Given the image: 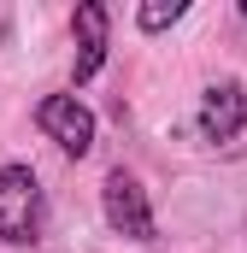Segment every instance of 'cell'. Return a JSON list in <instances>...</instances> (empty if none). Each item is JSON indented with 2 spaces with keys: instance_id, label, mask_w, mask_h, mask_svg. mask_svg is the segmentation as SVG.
<instances>
[{
  "instance_id": "3",
  "label": "cell",
  "mask_w": 247,
  "mask_h": 253,
  "mask_svg": "<svg viewBox=\"0 0 247 253\" xmlns=\"http://www.w3.org/2000/svg\"><path fill=\"white\" fill-rule=\"evenodd\" d=\"M36 124L47 129L65 153H77V159L94 147V112H88L77 94H47V100L36 106Z\"/></svg>"
},
{
  "instance_id": "2",
  "label": "cell",
  "mask_w": 247,
  "mask_h": 253,
  "mask_svg": "<svg viewBox=\"0 0 247 253\" xmlns=\"http://www.w3.org/2000/svg\"><path fill=\"white\" fill-rule=\"evenodd\" d=\"M100 200H106V224L118 230V236H129V242H147L153 236V212H147V194H141V183L129 177V171H106V183H100Z\"/></svg>"
},
{
  "instance_id": "4",
  "label": "cell",
  "mask_w": 247,
  "mask_h": 253,
  "mask_svg": "<svg viewBox=\"0 0 247 253\" xmlns=\"http://www.w3.org/2000/svg\"><path fill=\"white\" fill-rule=\"evenodd\" d=\"M77 65H71V83H88L94 71H100V59H106V6H77Z\"/></svg>"
},
{
  "instance_id": "6",
  "label": "cell",
  "mask_w": 247,
  "mask_h": 253,
  "mask_svg": "<svg viewBox=\"0 0 247 253\" xmlns=\"http://www.w3.org/2000/svg\"><path fill=\"white\" fill-rule=\"evenodd\" d=\"M183 18V0H153V6H141L135 12V24L141 30H165V24H177Z\"/></svg>"
},
{
  "instance_id": "5",
  "label": "cell",
  "mask_w": 247,
  "mask_h": 253,
  "mask_svg": "<svg viewBox=\"0 0 247 253\" xmlns=\"http://www.w3.org/2000/svg\"><path fill=\"white\" fill-rule=\"evenodd\" d=\"M242 112H247L242 83H212L206 100H200V129H206V141H230L236 124H242Z\"/></svg>"
},
{
  "instance_id": "1",
  "label": "cell",
  "mask_w": 247,
  "mask_h": 253,
  "mask_svg": "<svg viewBox=\"0 0 247 253\" xmlns=\"http://www.w3.org/2000/svg\"><path fill=\"white\" fill-rule=\"evenodd\" d=\"M41 224H47V206H41L36 171L30 165H6L0 171V242L30 248V242H41Z\"/></svg>"
}]
</instances>
